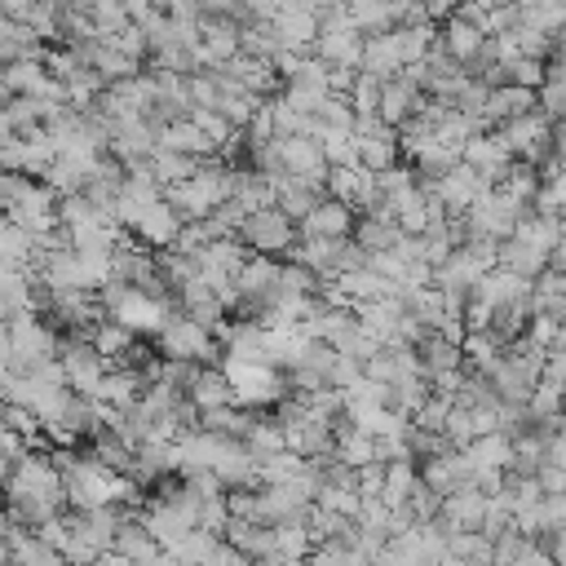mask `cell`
<instances>
[{"instance_id": "6da1fadb", "label": "cell", "mask_w": 566, "mask_h": 566, "mask_svg": "<svg viewBox=\"0 0 566 566\" xmlns=\"http://www.w3.org/2000/svg\"><path fill=\"white\" fill-rule=\"evenodd\" d=\"M164 199L172 203V212L181 221H208L226 199H230V168L221 159H203L199 172L172 190H164Z\"/></svg>"}, {"instance_id": "7a4b0ae2", "label": "cell", "mask_w": 566, "mask_h": 566, "mask_svg": "<svg viewBox=\"0 0 566 566\" xmlns=\"http://www.w3.org/2000/svg\"><path fill=\"white\" fill-rule=\"evenodd\" d=\"M221 371L234 389V407L243 411H261V407H279L292 394L287 371L270 367V363H243V358H221Z\"/></svg>"}, {"instance_id": "3957f363", "label": "cell", "mask_w": 566, "mask_h": 566, "mask_svg": "<svg viewBox=\"0 0 566 566\" xmlns=\"http://www.w3.org/2000/svg\"><path fill=\"white\" fill-rule=\"evenodd\" d=\"M495 133H500V142L509 146V155L517 164H531V168H548L553 164V119L548 115L526 111V115L500 124Z\"/></svg>"}, {"instance_id": "277c9868", "label": "cell", "mask_w": 566, "mask_h": 566, "mask_svg": "<svg viewBox=\"0 0 566 566\" xmlns=\"http://www.w3.org/2000/svg\"><path fill=\"white\" fill-rule=\"evenodd\" d=\"M239 239H243V248H252L256 256H287L292 248H296V239H301V226L279 208V203H270V208H261V212H248L243 217V230H239Z\"/></svg>"}, {"instance_id": "5b68a950", "label": "cell", "mask_w": 566, "mask_h": 566, "mask_svg": "<svg viewBox=\"0 0 566 566\" xmlns=\"http://www.w3.org/2000/svg\"><path fill=\"white\" fill-rule=\"evenodd\" d=\"M155 340H159V358H181V363H199V367L221 358L217 332H208L203 323H195L186 314H172Z\"/></svg>"}, {"instance_id": "8992f818", "label": "cell", "mask_w": 566, "mask_h": 566, "mask_svg": "<svg viewBox=\"0 0 566 566\" xmlns=\"http://www.w3.org/2000/svg\"><path fill=\"white\" fill-rule=\"evenodd\" d=\"M57 363H62L66 389L80 394V398H97V389H102V380H106V371H111V363L93 349L88 336H71V340L57 349Z\"/></svg>"}, {"instance_id": "52a82bcc", "label": "cell", "mask_w": 566, "mask_h": 566, "mask_svg": "<svg viewBox=\"0 0 566 566\" xmlns=\"http://www.w3.org/2000/svg\"><path fill=\"white\" fill-rule=\"evenodd\" d=\"M363 31H354V22L345 18V9L340 13H332V18H323L318 22V40H314V57L318 62H327L332 71H358V57H363Z\"/></svg>"}, {"instance_id": "ba28073f", "label": "cell", "mask_w": 566, "mask_h": 566, "mask_svg": "<svg viewBox=\"0 0 566 566\" xmlns=\"http://www.w3.org/2000/svg\"><path fill=\"white\" fill-rule=\"evenodd\" d=\"M460 164L464 168H473L486 186H504V177L513 172V155H509V146L500 142V133L495 128H486V133H473L469 142H464V150H460Z\"/></svg>"}, {"instance_id": "9c48e42d", "label": "cell", "mask_w": 566, "mask_h": 566, "mask_svg": "<svg viewBox=\"0 0 566 566\" xmlns=\"http://www.w3.org/2000/svg\"><path fill=\"white\" fill-rule=\"evenodd\" d=\"M429 195L442 203V212H447V217H464V212L486 195V181H482L473 168L455 164L451 172H442L438 181H429Z\"/></svg>"}, {"instance_id": "30bf717a", "label": "cell", "mask_w": 566, "mask_h": 566, "mask_svg": "<svg viewBox=\"0 0 566 566\" xmlns=\"http://www.w3.org/2000/svg\"><path fill=\"white\" fill-rule=\"evenodd\" d=\"M283 177H305V181H327V159H323V142L301 133V137H274Z\"/></svg>"}, {"instance_id": "8fae6325", "label": "cell", "mask_w": 566, "mask_h": 566, "mask_svg": "<svg viewBox=\"0 0 566 566\" xmlns=\"http://www.w3.org/2000/svg\"><path fill=\"white\" fill-rule=\"evenodd\" d=\"M181 226H186V221L172 212V203L159 199V203H150L146 212H137L124 230H128V239L142 243V248H172L177 234H181Z\"/></svg>"}, {"instance_id": "7c38bea8", "label": "cell", "mask_w": 566, "mask_h": 566, "mask_svg": "<svg viewBox=\"0 0 566 566\" xmlns=\"http://www.w3.org/2000/svg\"><path fill=\"white\" fill-rule=\"evenodd\" d=\"M420 106H424V88H420V84H416L407 71L380 84V106H376V115H380L389 128H402V124H411Z\"/></svg>"}, {"instance_id": "4fadbf2b", "label": "cell", "mask_w": 566, "mask_h": 566, "mask_svg": "<svg viewBox=\"0 0 566 566\" xmlns=\"http://www.w3.org/2000/svg\"><path fill=\"white\" fill-rule=\"evenodd\" d=\"M447 57H455L460 66H469L478 53H482V44H486V31H482V22H473V18H464L460 9L447 18V22H438V40H433Z\"/></svg>"}, {"instance_id": "5bb4252c", "label": "cell", "mask_w": 566, "mask_h": 566, "mask_svg": "<svg viewBox=\"0 0 566 566\" xmlns=\"http://www.w3.org/2000/svg\"><path fill=\"white\" fill-rule=\"evenodd\" d=\"M420 482H424V486H433L442 500H447V495H455L460 486H473V460H469V451L451 447V451H442V455L424 460Z\"/></svg>"}, {"instance_id": "9a60e30c", "label": "cell", "mask_w": 566, "mask_h": 566, "mask_svg": "<svg viewBox=\"0 0 566 566\" xmlns=\"http://www.w3.org/2000/svg\"><path fill=\"white\" fill-rule=\"evenodd\" d=\"M482 517H486V491L482 486H460L455 495L442 500L438 526L447 535H469V531H482Z\"/></svg>"}, {"instance_id": "2e32d148", "label": "cell", "mask_w": 566, "mask_h": 566, "mask_svg": "<svg viewBox=\"0 0 566 566\" xmlns=\"http://www.w3.org/2000/svg\"><path fill=\"white\" fill-rule=\"evenodd\" d=\"M270 27H274L279 44H283V49H292V53H310V49H314V40H318V13H314L310 4L283 9Z\"/></svg>"}, {"instance_id": "e0dca14e", "label": "cell", "mask_w": 566, "mask_h": 566, "mask_svg": "<svg viewBox=\"0 0 566 566\" xmlns=\"http://www.w3.org/2000/svg\"><path fill=\"white\" fill-rule=\"evenodd\" d=\"M323 190H327V199L349 203L354 212H363V203L376 195V172H367V168H327Z\"/></svg>"}, {"instance_id": "ac0fdd59", "label": "cell", "mask_w": 566, "mask_h": 566, "mask_svg": "<svg viewBox=\"0 0 566 566\" xmlns=\"http://www.w3.org/2000/svg\"><path fill=\"white\" fill-rule=\"evenodd\" d=\"M358 71H363V75H371V80H380V84L407 71V66H402V53H398V40H394V31H385V35H367V40H363V57H358Z\"/></svg>"}, {"instance_id": "d6986e66", "label": "cell", "mask_w": 566, "mask_h": 566, "mask_svg": "<svg viewBox=\"0 0 566 566\" xmlns=\"http://www.w3.org/2000/svg\"><path fill=\"white\" fill-rule=\"evenodd\" d=\"M354 208L349 203H336V199H323L305 221H301V234H314V239H354Z\"/></svg>"}, {"instance_id": "ffe728a7", "label": "cell", "mask_w": 566, "mask_h": 566, "mask_svg": "<svg viewBox=\"0 0 566 566\" xmlns=\"http://www.w3.org/2000/svg\"><path fill=\"white\" fill-rule=\"evenodd\" d=\"M221 535H226V544H230L234 553H243L248 562H265V557H274V526H265V522L230 517V526H226Z\"/></svg>"}, {"instance_id": "44dd1931", "label": "cell", "mask_w": 566, "mask_h": 566, "mask_svg": "<svg viewBox=\"0 0 566 566\" xmlns=\"http://www.w3.org/2000/svg\"><path fill=\"white\" fill-rule=\"evenodd\" d=\"M526 111H535V88L500 84V88L486 93V111H482V119H486V128H500V124H509V119H517V115H526Z\"/></svg>"}, {"instance_id": "7402d4cb", "label": "cell", "mask_w": 566, "mask_h": 566, "mask_svg": "<svg viewBox=\"0 0 566 566\" xmlns=\"http://www.w3.org/2000/svg\"><path fill=\"white\" fill-rule=\"evenodd\" d=\"M230 203H239L243 217L261 212V208L274 203V181L265 172H256V168H230Z\"/></svg>"}, {"instance_id": "603a6c76", "label": "cell", "mask_w": 566, "mask_h": 566, "mask_svg": "<svg viewBox=\"0 0 566 566\" xmlns=\"http://www.w3.org/2000/svg\"><path fill=\"white\" fill-rule=\"evenodd\" d=\"M186 398L195 402L199 416L221 411V407H234V389H230V380H226L221 367H199V376H195V385L186 389Z\"/></svg>"}, {"instance_id": "cb8c5ba5", "label": "cell", "mask_w": 566, "mask_h": 566, "mask_svg": "<svg viewBox=\"0 0 566 566\" xmlns=\"http://www.w3.org/2000/svg\"><path fill=\"white\" fill-rule=\"evenodd\" d=\"M88 340H93V349H97V354H102L111 367H124V363L133 358V349H137V336H133L124 323H115L111 314H106V318H102V323L88 332Z\"/></svg>"}, {"instance_id": "d4e9b609", "label": "cell", "mask_w": 566, "mask_h": 566, "mask_svg": "<svg viewBox=\"0 0 566 566\" xmlns=\"http://www.w3.org/2000/svg\"><path fill=\"white\" fill-rule=\"evenodd\" d=\"M199 164L203 159H190V155H181V150H168V146H155V155L142 164L164 190H172V186H181V181H190L195 172H199Z\"/></svg>"}, {"instance_id": "484cf974", "label": "cell", "mask_w": 566, "mask_h": 566, "mask_svg": "<svg viewBox=\"0 0 566 566\" xmlns=\"http://www.w3.org/2000/svg\"><path fill=\"white\" fill-rule=\"evenodd\" d=\"M464 451L473 460V473H509V464H513V438L509 433H482Z\"/></svg>"}, {"instance_id": "4316f807", "label": "cell", "mask_w": 566, "mask_h": 566, "mask_svg": "<svg viewBox=\"0 0 566 566\" xmlns=\"http://www.w3.org/2000/svg\"><path fill=\"white\" fill-rule=\"evenodd\" d=\"M566 310V270H544L531 283V318H557Z\"/></svg>"}, {"instance_id": "83f0119b", "label": "cell", "mask_w": 566, "mask_h": 566, "mask_svg": "<svg viewBox=\"0 0 566 566\" xmlns=\"http://www.w3.org/2000/svg\"><path fill=\"white\" fill-rule=\"evenodd\" d=\"M119 557H128V562H137V566H150L164 548H159V539L142 526V517H128L124 526H119V535H115V544H111Z\"/></svg>"}, {"instance_id": "f1b7e54d", "label": "cell", "mask_w": 566, "mask_h": 566, "mask_svg": "<svg viewBox=\"0 0 566 566\" xmlns=\"http://www.w3.org/2000/svg\"><path fill=\"white\" fill-rule=\"evenodd\" d=\"M345 18H349L354 31H363V35H385V31L398 27L389 0H345Z\"/></svg>"}, {"instance_id": "f546056e", "label": "cell", "mask_w": 566, "mask_h": 566, "mask_svg": "<svg viewBox=\"0 0 566 566\" xmlns=\"http://www.w3.org/2000/svg\"><path fill=\"white\" fill-rule=\"evenodd\" d=\"M402 230H398V221H371V217H358V226H354V243L371 256V252H398L402 248Z\"/></svg>"}, {"instance_id": "4dcf8cb0", "label": "cell", "mask_w": 566, "mask_h": 566, "mask_svg": "<svg viewBox=\"0 0 566 566\" xmlns=\"http://www.w3.org/2000/svg\"><path fill=\"white\" fill-rule=\"evenodd\" d=\"M416 486H420V464H416V460H389V464H385L380 500H385L389 509H402Z\"/></svg>"}, {"instance_id": "1f68e13d", "label": "cell", "mask_w": 566, "mask_h": 566, "mask_svg": "<svg viewBox=\"0 0 566 566\" xmlns=\"http://www.w3.org/2000/svg\"><path fill=\"white\" fill-rule=\"evenodd\" d=\"M500 270H509V274H522V279H539L544 270H548V256L544 252H535V248H526V243H517V239H504L500 243Z\"/></svg>"}, {"instance_id": "d6a6232c", "label": "cell", "mask_w": 566, "mask_h": 566, "mask_svg": "<svg viewBox=\"0 0 566 566\" xmlns=\"http://www.w3.org/2000/svg\"><path fill=\"white\" fill-rule=\"evenodd\" d=\"M243 447H248V455H252L256 464H261V460H270V455H283V451H287V433H283L279 416H274V420H252V429H248Z\"/></svg>"}, {"instance_id": "836d02e7", "label": "cell", "mask_w": 566, "mask_h": 566, "mask_svg": "<svg viewBox=\"0 0 566 566\" xmlns=\"http://www.w3.org/2000/svg\"><path fill=\"white\" fill-rule=\"evenodd\" d=\"M455 562L464 566H495V544L482 535V531H469V535H451V548H447Z\"/></svg>"}, {"instance_id": "e575fe53", "label": "cell", "mask_w": 566, "mask_h": 566, "mask_svg": "<svg viewBox=\"0 0 566 566\" xmlns=\"http://www.w3.org/2000/svg\"><path fill=\"white\" fill-rule=\"evenodd\" d=\"M531 212H566V168L562 164H548V172H539V195H535V208Z\"/></svg>"}, {"instance_id": "d590c367", "label": "cell", "mask_w": 566, "mask_h": 566, "mask_svg": "<svg viewBox=\"0 0 566 566\" xmlns=\"http://www.w3.org/2000/svg\"><path fill=\"white\" fill-rule=\"evenodd\" d=\"M500 71H504V84H522V88H539L544 84V62L539 57L513 53V57L500 62Z\"/></svg>"}, {"instance_id": "8d00e7d4", "label": "cell", "mask_w": 566, "mask_h": 566, "mask_svg": "<svg viewBox=\"0 0 566 566\" xmlns=\"http://www.w3.org/2000/svg\"><path fill=\"white\" fill-rule=\"evenodd\" d=\"M402 509H407V517H411L416 526H429V522H438V513H442V495H438L433 486H424V482H420V486L407 495V504H402Z\"/></svg>"}, {"instance_id": "74e56055", "label": "cell", "mask_w": 566, "mask_h": 566, "mask_svg": "<svg viewBox=\"0 0 566 566\" xmlns=\"http://www.w3.org/2000/svg\"><path fill=\"white\" fill-rule=\"evenodd\" d=\"M535 111L548 115L553 124L566 119V80H548V75H544V84L535 88Z\"/></svg>"}, {"instance_id": "f35d334b", "label": "cell", "mask_w": 566, "mask_h": 566, "mask_svg": "<svg viewBox=\"0 0 566 566\" xmlns=\"http://www.w3.org/2000/svg\"><path fill=\"white\" fill-rule=\"evenodd\" d=\"M562 531H566V491L544 495V504H539V535H562Z\"/></svg>"}, {"instance_id": "ab89813d", "label": "cell", "mask_w": 566, "mask_h": 566, "mask_svg": "<svg viewBox=\"0 0 566 566\" xmlns=\"http://www.w3.org/2000/svg\"><path fill=\"white\" fill-rule=\"evenodd\" d=\"M323 159H327V168H358L354 137H323Z\"/></svg>"}, {"instance_id": "60d3db41", "label": "cell", "mask_w": 566, "mask_h": 566, "mask_svg": "<svg viewBox=\"0 0 566 566\" xmlns=\"http://www.w3.org/2000/svg\"><path fill=\"white\" fill-rule=\"evenodd\" d=\"M539 380L566 389V349H548V354H544V376H539Z\"/></svg>"}, {"instance_id": "b9f144b4", "label": "cell", "mask_w": 566, "mask_h": 566, "mask_svg": "<svg viewBox=\"0 0 566 566\" xmlns=\"http://www.w3.org/2000/svg\"><path fill=\"white\" fill-rule=\"evenodd\" d=\"M544 75L548 80H566V49H553V57L544 62Z\"/></svg>"}, {"instance_id": "7bdbcfd3", "label": "cell", "mask_w": 566, "mask_h": 566, "mask_svg": "<svg viewBox=\"0 0 566 566\" xmlns=\"http://www.w3.org/2000/svg\"><path fill=\"white\" fill-rule=\"evenodd\" d=\"M548 557H553V566H566V531L562 535H548Z\"/></svg>"}, {"instance_id": "ee69618b", "label": "cell", "mask_w": 566, "mask_h": 566, "mask_svg": "<svg viewBox=\"0 0 566 566\" xmlns=\"http://www.w3.org/2000/svg\"><path fill=\"white\" fill-rule=\"evenodd\" d=\"M93 566H137V562H128V557H119L115 548H106V553H102V557H97Z\"/></svg>"}, {"instance_id": "f6af8a7d", "label": "cell", "mask_w": 566, "mask_h": 566, "mask_svg": "<svg viewBox=\"0 0 566 566\" xmlns=\"http://www.w3.org/2000/svg\"><path fill=\"white\" fill-rule=\"evenodd\" d=\"M553 349H566V310L557 314V345Z\"/></svg>"}, {"instance_id": "bcb514c9", "label": "cell", "mask_w": 566, "mask_h": 566, "mask_svg": "<svg viewBox=\"0 0 566 566\" xmlns=\"http://www.w3.org/2000/svg\"><path fill=\"white\" fill-rule=\"evenodd\" d=\"M562 239H566V212H562Z\"/></svg>"}, {"instance_id": "7dc6e473", "label": "cell", "mask_w": 566, "mask_h": 566, "mask_svg": "<svg viewBox=\"0 0 566 566\" xmlns=\"http://www.w3.org/2000/svg\"><path fill=\"white\" fill-rule=\"evenodd\" d=\"M562 416H566V389H562Z\"/></svg>"}]
</instances>
